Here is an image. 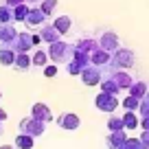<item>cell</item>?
<instances>
[{"mask_svg": "<svg viewBox=\"0 0 149 149\" xmlns=\"http://www.w3.org/2000/svg\"><path fill=\"white\" fill-rule=\"evenodd\" d=\"M72 55H74V44H66L61 40H57L48 46V57L55 64H68L72 59Z\"/></svg>", "mask_w": 149, "mask_h": 149, "instance_id": "cell-1", "label": "cell"}, {"mask_svg": "<svg viewBox=\"0 0 149 149\" xmlns=\"http://www.w3.org/2000/svg\"><path fill=\"white\" fill-rule=\"evenodd\" d=\"M90 64H92V61H90V53L74 48V55H72V59L66 64V70H68L70 74H81V70H84L86 66H90Z\"/></svg>", "mask_w": 149, "mask_h": 149, "instance_id": "cell-2", "label": "cell"}, {"mask_svg": "<svg viewBox=\"0 0 149 149\" xmlns=\"http://www.w3.org/2000/svg\"><path fill=\"white\" fill-rule=\"evenodd\" d=\"M18 130H20V134H31L33 138H35V136H42L44 134L46 123L40 121V118H35V116H29V118H24V121H20Z\"/></svg>", "mask_w": 149, "mask_h": 149, "instance_id": "cell-3", "label": "cell"}, {"mask_svg": "<svg viewBox=\"0 0 149 149\" xmlns=\"http://www.w3.org/2000/svg\"><path fill=\"white\" fill-rule=\"evenodd\" d=\"M103 68L101 66H97V64H90V66H86L84 70H81V81H84L86 86H101V81H103Z\"/></svg>", "mask_w": 149, "mask_h": 149, "instance_id": "cell-4", "label": "cell"}, {"mask_svg": "<svg viewBox=\"0 0 149 149\" xmlns=\"http://www.w3.org/2000/svg\"><path fill=\"white\" fill-rule=\"evenodd\" d=\"M94 105H97V110L112 114V112L118 107V99H116V94H110V92H103L101 90V94L94 99Z\"/></svg>", "mask_w": 149, "mask_h": 149, "instance_id": "cell-5", "label": "cell"}, {"mask_svg": "<svg viewBox=\"0 0 149 149\" xmlns=\"http://www.w3.org/2000/svg\"><path fill=\"white\" fill-rule=\"evenodd\" d=\"M18 33H20V31L13 26V22L0 24V44H2V46H7V48H13Z\"/></svg>", "mask_w": 149, "mask_h": 149, "instance_id": "cell-6", "label": "cell"}, {"mask_svg": "<svg viewBox=\"0 0 149 149\" xmlns=\"http://www.w3.org/2000/svg\"><path fill=\"white\" fill-rule=\"evenodd\" d=\"M99 46L110 51V53H114V51L121 48V40H118V35L114 31H103L101 35H99Z\"/></svg>", "mask_w": 149, "mask_h": 149, "instance_id": "cell-7", "label": "cell"}, {"mask_svg": "<svg viewBox=\"0 0 149 149\" xmlns=\"http://www.w3.org/2000/svg\"><path fill=\"white\" fill-rule=\"evenodd\" d=\"M46 18H48V15L42 11V7H31V9H29L26 20H24V24H26V26H31V29L44 26V24H46Z\"/></svg>", "mask_w": 149, "mask_h": 149, "instance_id": "cell-8", "label": "cell"}, {"mask_svg": "<svg viewBox=\"0 0 149 149\" xmlns=\"http://www.w3.org/2000/svg\"><path fill=\"white\" fill-rule=\"evenodd\" d=\"M31 46H35V42H33V35L26 31L18 33V37H15V44H13V51L15 53H26Z\"/></svg>", "mask_w": 149, "mask_h": 149, "instance_id": "cell-9", "label": "cell"}, {"mask_svg": "<svg viewBox=\"0 0 149 149\" xmlns=\"http://www.w3.org/2000/svg\"><path fill=\"white\" fill-rule=\"evenodd\" d=\"M57 125H59L61 130H77V127L81 125V121L74 112H66V114L57 116Z\"/></svg>", "mask_w": 149, "mask_h": 149, "instance_id": "cell-10", "label": "cell"}, {"mask_svg": "<svg viewBox=\"0 0 149 149\" xmlns=\"http://www.w3.org/2000/svg\"><path fill=\"white\" fill-rule=\"evenodd\" d=\"M74 48H79V51H86V53H90V55H92V53L99 48V37H90V35L79 37V40L74 42Z\"/></svg>", "mask_w": 149, "mask_h": 149, "instance_id": "cell-11", "label": "cell"}, {"mask_svg": "<svg viewBox=\"0 0 149 149\" xmlns=\"http://www.w3.org/2000/svg\"><path fill=\"white\" fill-rule=\"evenodd\" d=\"M127 140V134H125V130H121V132H110L107 134V138H105V145H107V149H121V145Z\"/></svg>", "mask_w": 149, "mask_h": 149, "instance_id": "cell-12", "label": "cell"}, {"mask_svg": "<svg viewBox=\"0 0 149 149\" xmlns=\"http://www.w3.org/2000/svg\"><path fill=\"white\" fill-rule=\"evenodd\" d=\"M40 35H42V40L44 42H48V44H53V42H57L61 37V33L55 29V24H44V26H40Z\"/></svg>", "mask_w": 149, "mask_h": 149, "instance_id": "cell-13", "label": "cell"}, {"mask_svg": "<svg viewBox=\"0 0 149 149\" xmlns=\"http://www.w3.org/2000/svg\"><path fill=\"white\" fill-rule=\"evenodd\" d=\"M31 116L40 118V121H44V123H51L53 121V112L48 110L44 103H35V105L31 107Z\"/></svg>", "mask_w": 149, "mask_h": 149, "instance_id": "cell-14", "label": "cell"}, {"mask_svg": "<svg viewBox=\"0 0 149 149\" xmlns=\"http://www.w3.org/2000/svg\"><path fill=\"white\" fill-rule=\"evenodd\" d=\"M110 77L116 81V86H118L121 90H130V88H132V84H134V79H132L130 74L125 72V70H114Z\"/></svg>", "mask_w": 149, "mask_h": 149, "instance_id": "cell-15", "label": "cell"}, {"mask_svg": "<svg viewBox=\"0 0 149 149\" xmlns=\"http://www.w3.org/2000/svg\"><path fill=\"white\" fill-rule=\"evenodd\" d=\"M110 59H112V53L105 51V48H101V46H99L97 51L90 55V61H92V64H97V66H101V68L110 64Z\"/></svg>", "mask_w": 149, "mask_h": 149, "instance_id": "cell-16", "label": "cell"}, {"mask_svg": "<svg viewBox=\"0 0 149 149\" xmlns=\"http://www.w3.org/2000/svg\"><path fill=\"white\" fill-rule=\"evenodd\" d=\"M31 66H33V59L26 55V53H18V55H15V61H13L15 70H22V72H24V70H29Z\"/></svg>", "mask_w": 149, "mask_h": 149, "instance_id": "cell-17", "label": "cell"}, {"mask_svg": "<svg viewBox=\"0 0 149 149\" xmlns=\"http://www.w3.org/2000/svg\"><path fill=\"white\" fill-rule=\"evenodd\" d=\"M53 24H55V29L61 33V35H66V33L72 29V20L68 18V15H59V18L53 20Z\"/></svg>", "mask_w": 149, "mask_h": 149, "instance_id": "cell-18", "label": "cell"}, {"mask_svg": "<svg viewBox=\"0 0 149 149\" xmlns=\"http://www.w3.org/2000/svg\"><path fill=\"white\" fill-rule=\"evenodd\" d=\"M147 92H149V86L145 84V81H134L132 88H130V94L132 97H138V99H145Z\"/></svg>", "mask_w": 149, "mask_h": 149, "instance_id": "cell-19", "label": "cell"}, {"mask_svg": "<svg viewBox=\"0 0 149 149\" xmlns=\"http://www.w3.org/2000/svg\"><path fill=\"white\" fill-rule=\"evenodd\" d=\"M15 55H18V53H15L13 48H7V46H2V48H0V64H2V66H13Z\"/></svg>", "mask_w": 149, "mask_h": 149, "instance_id": "cell-20", "label": "cell"}, {"mask_svg": "<svg viewBox=\"0 0 149 149\" xmlns=\"http://www.w3.org/2000/svg\"><path fill=\"white\" fill-rule=\"evenodd\" d=\"M101 90H103V92H110V94H116V97L123 92V90L116 86V81L112 79V77H105V79L101 81Z\"/></svg>", "mask_w": 149, "mask_h": 149, "instance_id": "cell-21", "label": "cell"}, {"mask_svg": "<svg viewBox=\"0 0 149 149\" xmlns=\"http://www.w3.org/2000/svg\"><path fill=\"white\" fill-rule=\"evenodd\" d=\"M7 22H15V18H13V7H9V5H0V24H7Z\"/></svg>", "mask_w": 149, "mask_h": 149, "instance_id": "cell-22", "label": "cell"}, {"mask_svg": "<svg viewBox=\"0 0 149 149\" xmlns=\"http://www.w3.org/2000/svg\"><path fill=\"white\" fill-rule=\"evenodd\" d=\"M13 145L18 149H33V136L31 134H18V138H15Z\"/></svg>", "mask_w": 149, "mask_h": 149, "instance_id": "cell-23", "label": "cell"}, {"mask_svg": "<svg viewBox=\"0 0 149 149\" xmlns=\"http://www.w3.org/2000/svg\"><path fill=\"white\" fill-rule=\"evenodd\" d=\"M123 121H125V130H136V127L140 125V121H138V116L134 114V110H127L125 112V116H123Z\"/></svg>", "mask_w": 149, "mask_h": 149, "instance_id": "cell-24", "label": "cell"}, {"mask_svg": "<svg viewBox=\"0 0 149 149\" xmlns=\"http://www.w3.org/2000/svg\"><path fill=\"white\" fill-rule=\"evenodd\" d=\"M107 130H110V132L125 130V121H123V116H110V118H107Z\"/></svg>", "mask_w": 149, "mask_h": 149, "instance_id": "cell-25", "label": "cell"}, {"mask_svg": "<svg viewBox=\"0 0 149 149\" xmlns=\"http://www.w3.org/2000/svg\"><path fill=\"white\" fill-rule=\"evenodd\" d=\"M29 9L31 7H26L22 2V5H18V7H13V18H15V22H24L26 20V15H29Z\"/></svg>", "mask_w": 149, "mask_h": 149, "instance_id": "cell-26", "label": "cell"}, {"mask_svg": "<svg viewBox=\"0 0 149 149\" xmlns=\"http://www.w3.org/2000/svg\"><path fill=\"white\" fill-rule=\"evenodd\" d=\"M31 59H33V66H40V68H44V66H46V61H48V53H44V51H35Z\"/></svg>", "mask_w": 149, "mask_h": 149, "instance_id": "cell-27", "label": "cell"}, {"mask_svg": "<svg viewBox=\"0 0 149 149\" xmlns=\"http://www.w3.org/2000/svg\"><path fill=\"white\" fill-rule=\"evenodd\" d=\"M123 107H125V110H138V107H140V99L138 97H132V94H130V97H127V99H123Z\"/></svg>", "mask_w": 149, "mask_h": 149, "instance_id": "cell-28", "label": "cell"}, {"mask_svg": "<svg viewBox=\"0 0 149 149\" xmlns=\"http://www.w3.org/2000/svg\"><path fill=\"white\" fill-rule=\"evenodd\" d=\"M121 149H145V145H143L140 138H127L125 143L121 145Z\"/></svg>", "mask_w": 149, "mask_h": 149, "instance_id": "cell-29", "label": "cell"}, {"mask_svg": "<svg viewBox=\"0 0 149 149\" xmlns=\"http://www.w3.org/2000/svg\"><path fill=\"white\" fill-rule=\"evenodd\" d=\"M40 7H42V11L46 15H51L53 11L57 9V0H42V2H40Z\"/></svg>", "mask_w": 149, "mask_h": 149, "instance_id": "cell-30", "label": "cell"}, {"mask_svg": "<svg viewBox=\"0 0 149 149\" xmlns=\"http://www.w3.org/2000/svg\"><path fill=\"white\" fill-rule=\"evenodd\" d=\"M57 74V64H46L44 66V77H55Z\"/></svg>", "mask_w": 149, "mask_h": 149, "instance_id": "cell-31", "label": "cell"}, {"mask_svg": "<svg viewBox=\"0 0 149 149\" xmlns=\"http://www.w3.org/2000/svg\"><path fill=\"white\" fill-rule=\"evenodd\" d=\"M140 140H143V145H145V149H149V130H145V134L140 136Z\"/></svg>", "mask_w": 149, "mask_h": 149, "instance_id": "cell-32", "label": "cell"}, {"mask_svg": "<svg viewBox=\"0 0 149 149\" xmlns=\"http://www.w3.org/2000/svg\"><path fill=\"white\" fill-rule=\"evenodd\" d=\"M22 2H26V0H5V5H9V7H18Z\"/></svg>", "mask_w": 149, "mask_h": 149, "instance_id": "cell-33", "label": "cell"}, {"mask_svg": "<svg viewBox=\"0 0 149 149\" xmlns=\"http://www.w3.org/2000/svg\"><path fill=\"white\" fill-rule=\"evenodd\" d=\"M140 125H143V130H149V116H143V121H140Z\"/></svg>", "mask_w": 149, "mask_h": 149, "instance_id": "cell-34", "label": "cell"}, {"mask_svg": "<svg viewBox=\"0 0 149 149\" xmlns=\"http://www.w3.org/2000/svg\"><path fill=\"white\" fill-rule=\"evenodd\" d=\"M0 121H2V123H5V121H7V112H5V110H2V107H0Z\"/></svg>", "mask_w": 149, "mask_h": 149, "instance_id": "cell-35", "label": "cell"}, {"mask_svg": "<svg viewBox=\"0 0 149 149\" xmlns=\"http://www.w3.org/2000/svg\"><path fill=\"white\" fill-rule=\"evenodd\" d=\"M29 5H37V2H42V0H26Z\"/></svg>", "mask_w": 149, "mask_h": 149, "instance_id": "cell-36", "label": "cell"}, {"mask_svg": "<svg viewBox=\"0 0 149 149\" xmlns=\"http://www.w3.org/2000/svg\"><path fill=\"white\" fill-rule=\"evenodd\" d=\"M0 149H18V147H15V145L13 147H11V145H5V147H0Z\"/></svg>", "mask_w": 149, "mask_h": 149, "instance_id": "cell-37", "label": "cell"}, {"mask_svg": "<svg viewBox=\"0 0 149 149\" xmlns=\"http://www.w3.org/2000/svg\"><path fill=\"white\" fill-rule=\"evenodd\" d=\"M5 134V127H2V121H0V136Z\"/></svg>", "mask_w": 149, "mask_h": 149, "instance_id": "cell-38", "label": "cell"}, {"mask_svg": "<svg viewBox=\"0 0 149 149\" xmlns=\"http://www.w3.org/2000/svg\"><path fill=\"white\" fill-rule=\"evenodd\" d=\"M0 97H2V92H0Z\"/></svg>", "mask_w": 149, "mask_h": 149, "instance_id": "cell-39", "label": "cell"}]
</instances>
